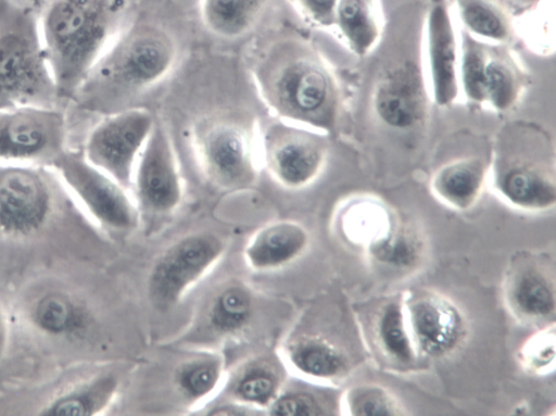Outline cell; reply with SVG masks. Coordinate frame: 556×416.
I'll use <instances>...</instances> for the list:
<instances>
[{"label": "cell", "mask_w": 556, "mask_h": 416, "mask_svg": "<svg viewBox=\"0 0 556 416\" xmlns=\"http://www.w3.org/2000/svg\"><path fill=\"white\" fill-rule=\"evenodd\" d=\"M309 242V232L301 223L293 219L273 220L250 237L243 248V260L253 272H275L299 260Z\"/></svg>", "instance_id": "17"}, {"label": "cell", "mask_w": 556, "mask_h": 416, "mask_svg": "<svg viewBox=\"0 0 556 416\" xmlns=\"http://www.w3.org/2000/svg\"><path fill=\"white\" fill-rule=\"evenodd\" d=\"M178 43L164 26L128 22L101 54L65 108L67 147L79 149L103 116L129 108L174 70Z\"/></svg>", "instance_id": "1"}, {"label": "cell", "mask_w": 556, "mask_h": 416, "mask_svg": "<svg viewBox=\"0 0 556 416\" xmlns=\"http://www.w3.org/2000/svg\"><path fill=\"white\" fill-rule=\"evenodd\" d=\"M555 323L540 327L521 345L518 352L522 368L536 376H546L555 368Z\"/></svg>", "instance_id": "32"}, {"label": "cell", "mask_w": 556, "mask_h": 416, "mask_svg": "<svg viewBox=\"0 0 556 416\" xmlns=\"http://www.w3.org/2000/svg\"><path fill=\"white\" fill-rule=\"evenodd\" d=\"M51 166L102 225L118 231L138 226L141 215L130 191L88 162L81 149H65Z\"/></svg>", "instance_id": "12"}, {"label": "cell", "mask_w": 556, "mask_h": 416, "mask_svg": "<svg viewBox=\"0 0 556 416\" xmlns=\"http://www.w3.org/2000/svg\"><path fill=\"white\" fill-rule=\"evenodd\" d=\"M15 1H17L22 4H25V5L31 7V8L36 9L37 11H40L41 7L46 2V0H15Z\"/></svg>", "instance_id": "36"}, {"label": "cell", "mask_w": 556, "mask_h": 416, "mask_svg": "<svg viewBox=\"0 0 556 416\" xmlns=\"http://www.w3.org/2000/svg\"><path fill=\"white\" fill-rule=\"evenodd\" d=\"M286 382L279 365L266 358H253L226 376L222 389L228 400L241 403L267 415V408Z\"/></svg>", "instance_id": "21"}, {"label": "cell", "mask_w": 556, "mask_h": 416, "mask_svg": "<svg viewBox=\"0 0 556 416\" xmlns=\"http://www.w3.org/2000/svg\"><path fill=\"white\" fill-rule=\"evenodd\" d=\"M525 40L534 53L548 55L555 50L554 0H541L522 23Z\"/></svg>", "instance_id": "33"}, {"label": "cell", "mask_w": 556, "mask_h": 416, "mask_svg": "<svg viewBox=\"0 0 556 416\" xmlns=\"http://www.w3.org/2000/svg\"><path fill=\"white\" fill-rule=\"evenodd\" d=\"M371 104L376 116L395 130H412L425 122L428 92L415 60H397L380 71L374 83Z\"/></svg>", "instance_id": "15"}, {"label": "cell", "mask_w": 556, "mask_h": 416, "mask_svg": "<svg viewBox=\"0 0 556 416\" xmlns=\"http://www.w3.org/2000/svg\"><path fill=\"white\" fill-rule=\"evenodd\" d=\"M463 29L490 43L505 45L514 33L513 17L501 0H454Z\"/></svg>", "instance_id": "29"}, {"label": "cell", "mask_w": 556, "mask_h": 416, "mask_svg": "<svg viewBox=\"0 0 556 416\" xmlns=\"http://www.w3.org/2000/svg\"><path fill=\"white\" fill-rule=\"evenodd\" d=\"M128 0H46L39 29L60 106L65 111L91 67L127 25Z\"/></svg>", "instance_id": "3"}, {"label": "cell", "mask_w": 556, "mask_h": 416, "mask_svg": "<svg viewBox=\"0 0 556 416\" xmlns=\"http://www.w3.org/2000/svg\"><path fill=\"white\" fill-rule=\"evenodd\" d=\"M529 75L505 45L486 42L480 76V104L497 112L515 106L528 87Z\"/></svg>", "instance_id": "19"}, {"label": "cell", "mask_w": 556, "mask_h": 416, "mask_svg": "<svg viewBox=\"0 0 556 416\" xmlns=\"http://www.w3.org/2000/svg\"><path fill=\"white\" fill-rule=\"evenodd\" d=\"M251 76L257 94L274 117L327 135L337 126L340 88L328 61L309 41L279 37L255 55Z\"/></svg>", "instance_id": "2"}, {"label": "cell", "mask_w": 556, "mask_h": 416, "mask_svg": "<svg viewBox=\"0 0 556 416\" xmlns=\"http://www.w3.org/2000/svg\"><path fill=\"white\" fill-rule=\"evenodd\" d=\"M426 61L433 101L445 106L459 94V42L446 0H430L426 17Z\"/></svg>", "instance_id": "16"}, {"label": "cell", "mask_w": 556, "mask_h": 416, "mask_svg": "<svg viewBox=\"0 0 556 416\" xmlns=\"http://www.w3.org/2000/svg\"><path fill=\"white\" fill-rule=\"evenodd\" d=\"M191 142L203 175L214 187L243 191L257 181L258 129L248 115L231 110L205 115L194 124Z\"/></svg>", "instance_id": "6"}, {"label": "cell", "mask_w": 556, "mask_h": 416, "mask_svg": "<svg viewBox=\"0 0 556 416\" xmlns=\"http://www.w3.org/2000/svg\"><path fill=\"white\" fill-rule=\"evenodd\" d=\"M299 15L320 28L334 27L339 0H290Z\"/></svg>", "instance_id": "34"}, {"label": "cell", "mask_w": 556, "mask_h": 416, "mask_svg": "<svg viewBox=\"0 0 556 416\" xmlns=\"http://www.w3.org/2000/svg\"><path fill=\"white\" fill-rule=\"evenodd\" d=\"M329 148L327 134L274 116L258 129L261 164L289 190L306 188L320 176Z\"/></svg>", "instance_id": "7"}, {"label": "cell", "mask_w": 556, "mask_h": 416, "mask_svg": "<svg viewBox=\"0 0 556 416\" xmlns=\"http://www.w3.org/2000/svg\"><path fill=\"white\" fill-rule=\"evenodd\" d=\"M365 251L375 268L387 275L402 276L420 266L426 255V241L415 225L397 218L392 229Z\"/></svg>", "instance_id": "22"}, {"label": "cell", "mask_w": 556, "mask_h": 416, "mask_svg": "<svg viewBox=\"0 0 556 416\" xmlns=\"http://www.w3.org/2000/svg\"><path fill=\"white\" fill-rule=\"evenodd\" d=\"M67 149L65 111L18 106L0 110V161L51 166Z\"/></svg>", "instance_id": "11"}, {"label": "cell", "mask_w": 556, "mask_h": 416, "mask_svg": "<svg viewBox=\"0 0 556 416\" xmlns=\"http://www.w3.org/2000/svg\"><path fill=\"white\" fill-rule=\"evenodd\" d=\"M489 164L479 156H464L440 166L432 175L430 189L446 206L468 211L478 202L488 180Z\"/></svg>", "instance_id": "20"}, {"label": "cell", "mask_w": 556, "mask_h": 416, "mask_svg": "<svg viewBox=\"0 0 556 416\" xmlns=\"http://www.w3.org/2000/svg\"><path fill=\"white\" fill-rule=\"evenodd\" d=\"M288 385L287 380L277 398L267 408V415L320 416L336 414L331 396L318 389L319 383Z\"/></svg>", "instance_id": "30"}, {"label": "cell", "mask_w": 556, "mask_h": 416, "mask_svg": "<svg viewBox=\"0 0 556 416\" xmlns=\"http://www.w3.org/2000/svg\"><path fill=\"white\" fill-rule=\"evenodd\" d=\"M380 0H339L334 27L349 49L358 56L374 50L383 33Z\"/></svg>", "instance_id": "25"}, {"label": "cell", "mask_w": 556, "mask_h": 416, "mask_svg": "<svg viewBox=\"0 0 556 416\" xmlns=\"http://www.w3.org/2000/svg\"><path fill=\"white\" fill-rule=\"evenodd\" d=\"M340 408L341 414L354 416L404 414L394 394L377 383H359L346 389L340 398Z\"/></svg>", "instance_id": "31"}, {"label": "cell", "mask_w": 556, "mask_h": 416, "mask_svg": "<svg viewBox=\"0 0 556 416\" xmlns=\"http://www.w3.org/2000/svg\"><path fill=\"white\" fill-rule=\"evenodd\" d=\"M59 108L39 29V11L0 0V110Z\"/></svg>", "instance_id": "5"}, {"label": "cell", "mask_w": 556, "mask_h": 416, "mask_svg": "<svg viewBox=\"0 0 556 416\" xmlns=\"http://www.w3.org/2000/svg\"><path fill=\"white\" fill-rule=\"evenodd\" d=\"M225 239L211 231L186 235L166 247L147 277V294L161 311L176 306L223 259Z\"/></svg>", "instance_id": "8"}, {"label": "cell", "mask_w": 556, "mask_h": 416, "mask_svg": "<svg viewBox=\"0 0 556 416\" xmlns=\"http://www.w3.org/2000/svg\"><path fill=\"white\" fill-rule=\"evenodd\" d=\"M504 301L520 322L543 327L552 324L556 311L553 260L533 253H517L504 278Z\"/></svg>", "instance_id": "14"}, {"label": "cell", "mask_w": 556, "mask_h": 416, "mask_svg": "<svg viewBox=\"0 0 556 416\" xmlns=\"http://www.w3.org/2000/svg\"><path fill=\"white\" fill-rule=\"evenodd\" d=\"M155 118L139 106L105 115L89 129L80 149L88 162L130 191L139 154Z\"/></svg>", "instance_id": "9"}, {"label": "cell", "mask_w": 556, "mask_h": 416, "mask_svg": "<svg viewBox=\"0 0 556 416\" xmlns=\"http://www.w3.org/2000/svg\"><path fill=\"white\" fill-rule=\"evenodd\" d=\"M374 339L377 348L391 364L406 367L417 358L406 324L403 297L383 302L374 317Z\"/></svg>", "instance_id": "27"}, {"label": "cell", "mask_w": 556, "mask_h": 416, "mask_svg": "<svg viewBox=\"0 0 556 416\" xmlns=\"http://www.w3.org/2000/svg\"><path fill=\"white\" fill-rule=\"evenodd\" d=\"M278 358L299 379L325 386L341 380L350 367L346 354L317 335H300L288 340L281 345Z\"/></svg>", "instance_id": "18"}, {"label": "cell", "mask_w": 556, "mask_h": 416, "mask_svg": "<svg viewBox=\"0 0 556 416\" xmlns=\"http://www.w3.org/2000/svg\"><path fill=\"white\" fill-rule=\"evenodd\" d=\"M555 146L544 128L515 121L497 133L488 178L496 196L513 209L540 213L556 203Z\"/></svg>", "instance_id": "4"}, {"label": "cell", "mask_w": 556, "mask_h": 416, "mask_svg": "<svg viewBox=\"0 0 556 416\" xmlns=\"http://www.w3.org/2000/svg\"><path fill=\"white\" fill-rule=\"evenodd\" d=\"M403 306L417 355L443 358L462 345L467 333L466 318L448 297L418 289L403 297Z\"/></svg>", "instance_id": "13"}, {"label": "cell", "mask_w": 556, "mask_h": 416, "mask_svg": "<svg viewBox=\"0 0 556 416\" xmlns=\"http://www.w3.org/2000/svg\"><path fill=\"white\" fill-rule=\"evenodd\" d=\"M254 308V297L247 285L237 280L227 282L208 301L206 327L219 337L238 335L250 325Z\"/></svg>", "instance_id": "26"}, {"label": "cell", "mask_w": 556, "mask_h": 416, "mask_svg": "<svg viewBox=\"0 0 556 416\" xmlns=\"http://www.w3.org/2000/svg\"><path fill=\"white\" fill-rule=\"evenodd\" d=\"M130 191L140 215H170L181 204L184 185L178 157L168 127L160 118H155L139 154Z\"/></svg>", "instance_id": "10"}, {"label": "cell", "mask_w": 556, "mask_h": 416, "mask_svg": "<svg viewBox=\"0 0 556 416\" xmlns=\"http://www.w3.org/2000/svg\"><path fill=\"white\" fill-rule=\"evenodd\" d=\"M397 218L381 199L357 196L349 199L340 209L338 223L350 242L365 249L384 237Z\"/></svg>", "instance_id": "24"}, {"label": "cell", "mask_w": 556, "mask_h": 416, "mask_svg": "<svg viewBox=\"0 0 556 416\" xmlns=\"http://www.w3.org/2000/svg\"><path fill=\"white\" fill-rule=\"evenodd\" d=\"M226 376L224 355L204 351L177 365L173 381L185 402L195 408L203 407L216 392L222 391Z\"/></svg>", "instance_id": "23"}, {"label": "cell", "mask_w": 556, "mask_h": 416, "mask_svg": "<svg viewBox=\"0 0 556 416\" xmlns=\"http://www.w3.org/2000/svg\"><path fill=\"white\" fill-rule=\"evenodd\" d=\"M40 324L48 330H61L70 317L68 306L58 298H47L37 310Z\"/></svg>", "instance_id": "35"}, {"label": "cell", "mask_w": 556, "mask_h": 416, "mask_svg": "<svg viewBox=\"0 0 556 416\" xmlns=\"http://www.w3.org/2000/svg\"><path fill=\"white\" fill-rule=\"evenodd\" d=\"M269 0H201V18L214 36L237 39L251 31Z\"/></svg>", "instance_id": "28"}]
</instances>
